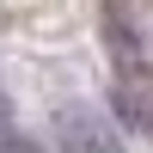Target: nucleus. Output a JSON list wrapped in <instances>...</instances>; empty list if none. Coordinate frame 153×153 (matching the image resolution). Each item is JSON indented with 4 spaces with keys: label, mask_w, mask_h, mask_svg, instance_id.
<instances>
[{
    "label": "nucleus",
    "mask_w": 153,
    "mask_h": 153,
    "mask_svg": "<svg viewBox=\"0 0 153 153\" xmlns=\"http://www.w3.org/2000/svg\"><path fill=\"white\" fill-rule=\"evenodd\" d=\"M55 135H61V153H123V135L98 110H61Z\"/></svg>",
    "instance_id": "f257e3e1"
}]
</instances>
